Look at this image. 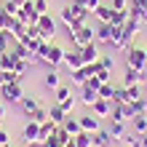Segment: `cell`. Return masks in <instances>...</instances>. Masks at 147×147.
<instances>
[{
  "label": "cell",
  "instance_id": "6da1fadb",
  "mask_svg": "<svg viewBox=\"0 0 147 147\" xmlns=\"http://www.w3.org/2000/svg\"><path fill=\"white\" fill-rule=\"evenodd\" d=\"M70 40H72L75 48H83V46H88V43H96V32H94V27L83 24V27H78L75 32H70Z\"/></svg>",
  "mask_w": 147,
  "mask_h": 147
},
{
  "label": "cell",
  "instance_id": "7a4b0ae2",
  "mask_svg": "<svg viewBox=\"0 0 147 147\" xmlns=\"http://www.w3.org/2000/svg\"><path fill=\"white\" fill-rule=\"evenodd\" d=\"M38 30H40V40L54 43V35H56V19H54L51 13H40V19H38Z\"/></svg>",
  "mask_w": 147,
  "mask_h": 147
},
{
  "label": "cell",
  "instance_id": "3957f363",
  "mask_svg": "<svg viewBox=\"0 0 147 147\" xmlns=\"http://www.w3.org/2000/svg\"><path fill=\"white\" fill-rule=\"evenodd\" d=\"M147 62V51L139 46H128L126 48V67H134V70H144Z\"/></svg>",
  "mask_w": 147,
  "mask_h": 147
},
{
  "label": "cell",
  "instance_id": "277c9868",
  "mask_svg": "<svg viewBox=\"0 0 147 147\" xmlns=\"http://www.w3.org/2000/svg\"><path fill=\"white\" fill-rule=\"evenodd\" d=\"M64 54H67V51L59 46V43H51V46H48V54H46V59H43V64H48L51 70H59L62 62H64Z\"/></svg>",
  "mask_w": 147,
  "mask_h": 147
},
{
  "label": "cell",
  "instance_id": "5b68a950",
  "mask_svg": "<svg viewBox=\"0 0 147 147\" xmlns=\"http://www.w3.org/2000/svg\"><path fill=\"white\" fill-rule=\"evenodd\" d=\"M134 115H136L134 105H131V102H123V105H112V115H110V120H123V123H128Z\"/></svg>",
  "mask_w": 147,
  "mask_h": 147
},
{
  "label": "cell",
  "instance_id": "8992f818",
  "mask_svg": "<svg viewBox=\"0 0 147 147\" xmlns=\"http://www.w3.org/2000/svg\"><path fill=\"white\" fill-rule=\"evenodd\" d=\"M131 46V38L126 35L123 27H112V38H110V48H118V51H126Z\"/></svg>",
  "mask_w": 147,
  "mask_h": 147
},
{
  "label": "cell",
  "instance_id": "52a82bcc",
  "mask_svg": "<svg viewBox=\"0 0 147 147\" xmlns=\"http://www.w3.org/2000/svg\"><path fill=\"white\" fill-rule=\"evenodd\" d=\"M24 96V88H22V80L16 83H8L5 86V94H3V102H8V105H19Z\"/></svg>",
  "mask_w": 147,
  "mask_h": 147
},
{
  "label": "cell",
  "instance_id": "ba28073f",
  "mask_svg": "<svg viewBox=\"0 0 147 147\" xmlns=\"http://www.w3.org/2000/svg\"><path fill=\"white\" fill-rule=\"evenodd\" d=\"M62 67H67L70 72L80 70V67H83V56H80V48H72V51H67V54H64V62H62Z\"/></svg>",
  "mask_w": 147,
  "mask_h": 147
},
{
  "label": "cell",
  "instance_id": "9c48e42d",
  "mask_svg": "<svg viewBox=\"0 0 147 147\" xmlns=\"http://www.w3.org/2000/svg\"><path fill=\"white\" fill-rule=\"evenodd\" d=\"M38 136H40V123L27 120V126L22 128V139L27 142V144H38Z\"/></svg>",
  "mask_w": 147,
  "mask_h": 147
},
{
  "label": "cell",
  "instance_id": "30bf717a",
  "mask_svg": "<svg viewBox=\"0 0 147 147\" xmlns=\"http://www.w3.org/2000/svg\"><path fill=\"white\" fill-rule=\"evenodd\" d=\"M134 83H147V72L144 70H134V67H126L123 86H134Z\"/></svg>",
  "mask_w": 147,
  "mask_h": 147
},
{
  "label": "cell",
  "instance_id": "8fae6325",
  "mask_svg": "<svg viewBox=\"0 0 147 147\" xmlns=\"http://www.w3.org/2000/svg\"><path fill=\"white\" fill-rule=\"evenodd\" d=\"M94 32H96V43H102V46H110V38H112V24L99 22L96 27H94Z\"/></svg>",
  "mask_w": 147,
  "mask_h": 147
},
{
  "label": "cell",
  "instance_id": "7c38bea8",
  "mask_svg": "<svg viewBox=\"0 0 147 147\" xmlns=\"http://www.w3.org/2000/svg\"><path fill=\"white\" fill-rule=\"evenodd\" d=\"M59 19H62V22H64V27H67V30H70V32H75L78 27H83V24H78V19H75V16H72V8H70V3H67V5L62 8V11H59Z\"/></svg>",
  "mask_w": 147,
  "mask_h": 147
},
{
  "label": "cell",
  "instance_id": "4fadbf2b",
  "mask_svg": "<svg viewBox=\"0 0 147 147\" xmlns=\"http://www.w3.org/2000/svg\"><path fill=\"white\" fill-rule=\"evenodd\" d=\"M91 110H94V115H96V118H110L112 115V102L110 99H96L91 105Z\"/></svg>",
  "mask_w": 147,
  "mask_h": 147
},
{
  "label": "cell",
  "instance_id": "5bb4252c",
  "mask_svg": "<svg viewBox=\"0 0 147 147\" xmlns=\"http://www.w3.org/2000/svg\"><path fill=\"white\" fill-rule=\"evenodd\" d=\"M94 75V70H91V64H83L80 70H75V72H70V78H72V86H83L88 78Z\"/></svg>",
  "mask_w": 147,
  "mask_h": 147
},
{
  "label": "cell",
  "instance_id": "9a60e30c",
  "mask_svg": "<svg viewBox=\"0 0 147 147\" xmlns=\"http://www.w3.org/2000/svg\"><path fill=\"white\" fill-rule=\"evenodd\" d=\"M80 56H83V64H94L102 54H99L96 43H88V46H83V48H80Z\"/></svg>",
  "mask_w": 147,
  "mask_h": 147
},
{
  "label": "cell",
  "instance_id": "2e32d148",
  "mask_svg": "<svg viewBox=\"0 0 147 147\" xmlns=\"http://www.w3.org/2000/svg\"><path fill=\"white\" fill-rule=\"evenodd\" d=\"M80 128L88 134H96L99 131V118L94 115V112H88V115H80Z\"/></svg>",
  "mask_w": 147,
  "mask_h": 147
},
{
  "label": "cell",
  "instance_id": "e0dca14e",
  "mask_svg": "<svg viewBox=\"0 0 147 147\" xmlns=\"http://www.w3.org/2000/svg\"><path fill=\"white\" fill-rule=\"evenodd\" d=\"M94 136V147H110V144H115V139H112V134L107 131V128H99L96 134H91Z\"/></svg>",
  "mask_w": 147,
  "mask_h": 147
},
{
  "label": "cell",
  "instance_id": "ac0fdd59",
  "mask_svg": "<svg viewBox=\"0 0 147 147\" xmlns=\"http://www.w3.org/2000/svg\"><path fill=\"white\" fill-rule=\"evenodd\" d=\"M107 131L112 134V139H115V142H120V139L128 134V128H126L123 120H110V128H107Z\"/></svg>",
  "mask_w": 147,
  "mask_h": 147
},
{
  "label": "cell",
  "instance_id": "d6986e66",
  "mask_svg": "<svg viewBox=\"0 0 147 147\" xmlns=\"http://www.w3.org/2000/svg\"><path fill=\"white\" fill-rule=\"evenodd\" d=\"M54 131H56V123H54V120H43V123H40V136H38V144H43V142H46V139H51V136H54Z\"/></svg>",
  "mask_w": 147,
  "mask_h": 147
},
{
  "label": "cell",
  "instance_id": "ffe728a7",
  "mask_svg": "<svg viewBox=\"0 0 147 147\" xmlns=\"http://www.w3.org/2000/svg\"><path fill=\"white\" fill-rule=\"evenodd\" d=\"M19 107H22V112L24 115H32V112H35L38 107H40V102H38V96H22V102H19Z\"/></svg>",
  "mask_w": 147,
  "mask_h": 147
},
{
  "label": "cell",
  "instance_id": "44dd1931",
  "mask_svg": "<svg viewBox=\"0 0 147 147\" xmlns=\"http://www.w3.org/2000/svg\"><path fill=\"white\" fill-rule=\"evenodd\" d=\"M112 13H115V11H112V5L110 3H102L99 8H96V11H94V16H96V22H112Z\"/></svg>",
  "mask_w": 147,
  "mask_h": 147
},
{
  "label": "cell",
  "instance_id": "7402d4cb",
  "mask_svg": "<svg viewBox=\"0 0 147 147\" xmlns=\"http://www.w3.org/2000/svg\"><path fill=\"white\" fill-rule=\"evenodd\" d=\"M128 123H131V131L134 134H147V115H134Z\"/></svg>",
  "mask_w": 147,
  "mask_h": 147
},
{
  "label": "cell",
  "instance_id": "603a6c76",
  "mask_svg": "<svg viewBox=\"0 0 147 147\" xmlns=\"http://www.w3.org/2000/svg\"><path fill=\"white\" fill-rule=\"evenodd\" d=\"M48 118L54 120L56 126H62V123H64V118H67V112H64V107H62V105H51V110H48Z\"/></svg>",
  "mask_w": 147,
  "mask_h": 147
},
{
  "label": "cell",
  "instance_id": "cb8c5ba5",
  "mask_svg": "<svg viewBox=\"0 0 147 147\" xmlns=\"http://www.w3.org/2000/svg\"><path fill=\"white\" fill-rule=\"evenodd\" d=\"M43 83H46V88L56 91L59 86H62V83H59V70H48L46 75H43Z\"/></svg>",
  "mask_w": 147,
  "mask_h": 147
},
{
  "label": "cell",
  "instance_id": "d4e9b609",
  "mask_svg": "<svg viewBox=\"0 0 147 147\" xmlns=\"http://www.w3.org/2000/svg\"><path fill=\"white\" fill-rule=\"evenodd\" d=\"M96 99H99V94L94 91V88H88V86H80V102H83V105H88V107H91Z\"/></svg>",
  "mask_w": 147,
  "mask_h": 147
},
{
  "label": "cell",
  "instance_id": "484cf974",
  "mask_svg": "<svg viewBox=\"0 0 147 147\" xmlns=\"http://www.w3.org/2000/svg\"><path fill=\"white\" fill-rule=\"evenodd\" d=\"M62 126H64V128H67V131H70L72 136H75V134H80V131H83V128H80V118H75V115H67V118H64V123H62Z\"/></svg>",
  "mask_w": 147,
  "mask_h": 147
},
{
  "label": "cell",
  "instance_id": "4316f807",
  "mask_svg": "<svg viewBox=\"0 0 147 147\" xmlns=\"http://www.w3.org/2000/svg\"><path fill=\"white\" fill-rule=\"evenodd\" d=\"M72 142H75V147H94V136L88 131H80L72 136Z\"/></svg>",
  "mask_w": 147,
  "mask_h": 147
},
{
  "label": "cell",
  "instance_id": "83f0119b",
  "mask_svg": "<svg viewBox=\"0 0 147 147\" xmlns=\"http://www.w3.org/2000/svg\"><path fill=\"white\" fill-rule=\"evenodd\" d=\"M70 8H72V16L78 19V24H86V19H88V8H83V5H78V3H70Z\"/></svg>",
  "mask_w": 147,
  "mask_h": 147
},
{
  "label": "cell",
  "instance_id": "f1b7e54d",
  "mask_svg": "<svg viewBox=\"0 0 147 147\" xmlns=\"http://www.w3.org/2000/svg\"><path fill=\"white\" fill-rule=\"evenodd\" d=\"M13 35H11V32H8V30H3V32H0V54H5V51H11V46H13Z\"/></svg>",
  "mask_w": 147,
  "mask_h": 147
},
{
  "label": "cell",
  "instance_id": "f546056e",
  "mask_svg": "<svg viewBox=\"0 0 147 147\" xmlns=\"http://www.w3.org/2000/svg\"><path fill=\"white\" fill-rule=\"evenodd\" d=\"M67 96H72V91H70V86H59V88L54 91V102H56V105H62V102H64Z\"/></svg>",
  "mask_w": 147,
  "mask_h": 147
},
{
  "label": "cell",
  "instance_id": "4dcf8cb0",
  "mask_svg": "<svg viewBox=\"0 0 147 147\" xmlns=\"http://www.w3.org/2000/svg\"><path fill=\"white\" fill-rule=\"evenodd\" d=\"M139 27H142V24L136 22V19H131V16H128V22L123 24V30H126V35L131 38V40H134V35H136V32H139Z\"/></svg>",
  "mask_w": 147,
  "mask_h": 147
},
{
  "label": "cell",
  "instance_id": "1f68e13d",
  "mask_svg": "<svg viewBox=\"0 0 147 147\" xmlns=\"http://www.w3.org/2000/svg\"><path fill=\"white\" fill-rule=\"evenodd\" d=\"M128 22V8H126V11H115V13H112V27H123V24Z\"/></svg>",
  "mask_w": 147,
  "mask_h": 147
},
{
  "label": "cell",
  "instance_id": "d6a6232c",
  "mask_svg": "<svg viewBox=\"0 0 147 147\" xmlns=\"http://www.w3.org/2000/svg\"><path fill=\"white\" fill-rule=\"evenodd\" d=\"M16 80H22V78L16 75L13 70H3V72H0V86H8V83H16Z\"/></svg>",
  "mask_w": 147,
  "mask_h": 147
},
{
  "label": "cell",
  "instance_id": "836d02e7",
  "mask_svg": "<svg viewBox=\"0 0 147 147\" xmlns=\"http://www.w3.org/2000/svg\"><path fill=\"white\" fill-rule=\"evenodd\" d=\"M120 142H126V147H139L142 144V134H134V131H128Z\"/></svg>",
  "mask_w": 147,
  "mask_h": 147
},
{
  "label": "cell",
  "instance_id": "e575fe53",
  "mask_svg": "<svg viewBox=\"0 0 147 147\" xmlns=\"http://www.w3.org/2000/svg\"><path fill=\"white\" fill-rule=\"evenodd\" d=\"M126 96H128V102H136L142 96V88H139V83H134V86H126Z\"/></svg>",
  "mask_w": 147,
  "mask_h": 147
},
{
  "label": "cell",
  "instance_id": "d590c367",
  "mask_svg": "<svg viewBox=\"0 0 147 147\" xmlns=\"http://www.w3.org/2000/svg\"><path fill=\"white\" fill-rule=\"evenodd\" d=\"M112 91H115V86H112V83H102L99 86V99H112Z\"/></svg>",
  "mask_w": 147,
  "mask_h": 147
},
{
  "label": "cell",
  "instance_id": "8d00e7d4",
  "mask_svg": "<svg viewBox=\"0 0 147 147\" xmlns=\"http://www.w3.org/2000/svg\"><path fill=\"white\" fill-rule=\"evenodd\" d=\"M131 105H134V110H136V115H147V96H144V94H142L136 102H131Z\"/></svg>",
  "mask_w": 147,
  "mask_h": 147
},
{
  "label": "cell",
  "instance_id": "74e56055",
  "mask_svg": "<svg viewBox=\"0 0 147 147\" xmlns=\"http://www.w3.org/2000/svg\"><path fill=\"white\" fill-rule=\"evenodd\" d=\"M30 120H35V123H43V120H48V110H46V107H38V110L30 115Z\"/></svg>",
  "mask_w": 147,
  "mask_h": 147
},
{
  "label": "cell",
  "instance_id": "f35d334b",
  "mask_svg": "<svg viewBox=\"0 0 147 147\" xmlns=\"http://www.w3.org/2000/svg\"><path fill=\"white\" fill-rule=\"evenodd\" d=\"M128 3H131V0H110L112 11H126V8H128Z\"/></svg>",
  "mask_w": 147,
  "mask_h": 147
},
{
  "label": "cell",
  "instance_id": "ab89813d",
  "mask_svg": "<svg viewBox=\"0 0 147 147\" xmlns=\"http://www.w3.org/2000/svg\"><path fill=\"white\" fill-rule=\"evenodd\" d=\"M99 62H102V67H105V70H115V59H112V56H99Z\"/></svg>",
  "mask_w": 147,
  "mask_h": 147
},
{
  "label": "cell",
  "instance_id": "60d3db41",
  "mask_svg": "<svg viewBox=\"0 0 147 147\" xmlns=\"http://www.w3.org/2000/svg\"><path fill=\"white\" fill-rule=\"evenodd\" d=\"M32 5H35L38 13H48V3H46V0H32Z\"/></svg>",
  "mask_w": 147,
  "mask_h": 147
},
{
  "label": "cell",
  "instance_id": "b9f144b4",
  "mask_svg": "<svg viewBox=\"0 0 147 147\" xmlns=\"http://www.w3.org/2000/svg\"><path fill=\"white\" fill-rule=\"evenodd\" d=\"M62 107H64L67 115H72V110H75V99H72V96H67V99L62 102Z\"/></svg>",
  "mask_w": 147,
  "mask_h": 147
},
{
  "label": "cell",
  "instance_id": "7bdbcfd3",
  "mask_svg": "<svg viewBox=\"0 0 147 147\" xmlns=\"http://www.w3.org/2000/svg\"><path fill=\"white\" fill-rule=\"evenodd\" d=\"M8 22H11V16H8L3 8H0V32H3V30H8Z\"/></svg>",
  "mask_w": 147,
  "mask_h": 147
},
{
  "label": "cell",
  "instance_id": "ee69618b",
  "mask_svg": "<svg viewBox=\"0 0 147 147\" xmlns=\"http://www.w3.org/2000/svg\"><path fill=\"white\" fill-rule=\"evenodd\" d=\"M102 3H105V0H88V3H86V8H88V11L94 13V11H96V8H99Z\"/></svg>",
  "mask_w": 147,
  "mask_h": 147
},
{
  "label": "cell",
  "instance_id": "f6af8a7d",
  "mask_svg": "<svg viewBox=\"0 0 147 147\" xmlns=\"http://www.w3.org/2000/svg\"><path fill=\"white\" fill-rule=\"evenodd\" d=\"M11 142V136H8V131H0V144H8Z\"/></svg>",
  "mask_w": 147,
  "mask_h": 147
},
{
  "label": "cell",
  "instance_id": "bcb514c9",
  "mask_svg": "<svg viewBox=\"0 0 147 147\" xmlns=\"http://www.w3.org/2000/svg\"><path fill=\"white\" fill-rule=\"evenodd\" d=\"M3 118H5V105L0 102V120H3Z\"/></svg>",
  "mask_w": 147,
  "mask_h": 147
},
{
  "label": "cell",
  "instance_id": "7dc6e473",
  "mask_svg": "<svg viewBox=\"0 0 147 147\" xmlns=\"http://www.w3.org/2000/svg\"><path fill=\"white\" fill-rule=\"evenodd\" d=\"M139 147H147V134H142V144Z\"/></svg>",
  "mask_w": 147,
  "mask_h": 147
},
{
  "label": "cell",
  "instance_id": "c3c4849f",
  "mask_svg": "<svg viewBox=\"0 0 147 147\" xmlns=\"http://www.w3.org/2000/svg\"><path fill=\"white\" fill-rule=\"evenodd\" d=\"M72 3H78V5H83V8H86V3H88V0H72Z\"/></svg>",
  "mask_w": 147,
  "mask_h": 147
},
{
  "label": "cell",
  "instance_id": "681fc988",
  "mask_svg": "<svg viewBox=\"0 0 147 147\" xmlns=\"http://www.w3.org/2000/svg\"><path fill=\"white\" fill-rule=\"evenodd\" d=\"M11 3H16V5H24V3H27V0H11Z\"/></svg>",
  "mask_w": 147,
  "mask_h": 147
},
{
  "label": "cell",
  "instance_id": "f907efd6",
  "mask_svg": "<svg viewBox=\"0 0 147 147\" xmlns=\"http://www.w3.org/2000/svg\"><path fill=\"white\" fill-rule=\"evenodd\" d=\"M64 147H75V142H72V139H70V142H67V144H64Z\"/></svg>",
  "mask_w": 147,
  "mask_h": 147
},
{
  "label": "cell",
  "instance_id": "816d5d0a",
  "mask_svg": "<svg viewBox=\"0 0 147 147\" xmlns=\"http://www.w3.org/2000/svg\"><path fill=\"white\" fill-rule=\"evenodd\" d=\"M0 147H11V142H8V144H0Z\"/></svg>",
  "mask_w": 147,
  "mask_h": 147
},
{
  "label": "cell",
  "instance_id": "f5cc1de1",
  "mask_svg": "<svg viewBox=\"0 0 147 147\" xmlns=\"http://www.w3.org/2000/svg\"><path fill=\"white\" fill-rule=\"evenodd\" d=\"M0 72H3V64H0Z\"/></svg>",
  "mask_w": 147,
  "mask_h": 147
},
{
  "label": "cell",
  "instance_id": "db71d44e",
  "mask_svg": "<svg viewBox=\"0 0 147 147\" xmlns=\"http://www.w3.org/2000/svg\"><path fill=\"white\" fill-rule=\"evenodd\" d=\"M0 3H3V0H0Z\"/></svg>",
  "mask_w": 147,
  "mask_h": 147
},
{
  "label": "cell",
  "instance_id": "11a10c76",
  "mask_svg": "<svg viewBox=\"0 0 147 147\" xmlns=\"http://www.w3.org/2000/svg\"><path fill=\"white\" fill-rule=\"evenodd\" d=\"M70 3H72V0H70Z\"/></svg>",
  "mask_w": 147,
  "mask_h": 147
}]
</instances>
